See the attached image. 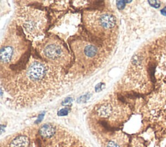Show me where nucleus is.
Instances as JSON below:
<instances>
[{
	"label": "nucleus",
	"instance_id": "nucleus-14",
	"mask_svg": "<svg viewBox=\"0 0 166 147\" xmlns=\"http://www.w3.org/2000/svg\"><path fill=\"white\" fill-rule=\"evenodd\" d=\"M161 13L163 14V15H164V16H166V7L165 8H164V9H162L161 10Z\"/></svg>",
	"mask_w": 166,
	"mask_h": 147
},
{
	"label": "nucleus",
	"instance_id": "nucleus-5",
	"mask_svg": "<svg viewBox=\"0 0 166 147\" xmlns=\"http://www.w3.org/2000/svg\"><path fill=\"white\" fill-rule=\"evenodd\" d=\"M37 51L44 62L59 68L66 67L71 60L64 43L55 36H50L38 44Z\"/></svg>",
	"mask_w": 166,
	"mask_h": 147
},
{
	"label": "nucleus",
	"instance_id": "nucleus-1",
	"mask_svg": "<svg viewBox=\"0 0 166 147\" xmlns=\"http://www.w3.org/2000/svg\"><path fill=\"white\" fill-rule=\"evenodd\" d=\"M61 69L44 61L31 60L25 69L10 81V84H6L5 88L10 87V94L42 96L61 87Z\"/></svg>",
	"mask_w": 166,
	"mask_h": 147
},
{
	"label": "nucleus",
	"instance_id": "nucleus-6",
	"mask_svg": "<svg viewBox=\"0 0 166 147\" xmlns=\"http://www.w3.org/2000/svg\"><path fill=\"white\" fill-rule=\"evenodd\" d=\"M77 66L82 71H92L103 61V51L90 42L78 40L72 45Z\"/></svg>",
	"mask_w": 166,
	"mask_h": 147
},
{
	"label": "nucleus",
	"instance_id": "nucleus-12",
	"mask_svg": "<svg viewBox=\"0 0 166 147\" xmlns=\"http://www.w3.org/2000/svg\"><path fill=\"white\" fill-rule=\"evenodd\" d=\"M107 147H120L118 143H116L114 141H110L107 144Z\"/></svg>",
	"mask_w": 166,
	"mask_h": 147
},
{
	"label": "nucleus",
	"instance_id": "nucleus-13",
	"mask_svg": "<svg viewBox=\"0 0 166 147\" xmlns=\"http://www.w3.org/2000/svg\"><path fill=\"white\" fill-rule=\"evenodd\" d=\"M72 101V99L71 98H68V99H66L62 104H63V105H67V104L70 103Z\"/></svg>",
	"mask_w": 166,
	"mask_h": 147
},
{
	"label": "nucleus",
	"instance_id": "nucleus-11",
	"mask_svg": "<svg viewBox=\"0 0 166 147\" xmlns=\"http://www.w3.org/2000/svg\"><path fill=\"white\" fill-rule=\"evenodd\" d=\"M149 4L155 9H158L160 6V3L158 1H149Z\"/></svg>",
	"mask_w": 166,
	"mask_h": 147
},
{
	"label": "nucleus",
	"instance_id": "nucleus-7",
	"mask_svg": "<svg viewBox=\"0 0 166 147\" xmlns=\"http://www.w3.org/2000/svg\"><path fill=\"white\" fill-rule=\"evenodd\" d=\"M114 108L112 104L108 101L101 104L96 109V113L99 117L101 118H109L113 114Z\"/></svg>",
	"mask_w": 166,
	"mask_h": 147
},
{
	"label": "nucleus",
	"instance_id": "nucleus-4",
	"mask_svg": "<svg viewBox=\"0 0 166 147\" xmlns=\"http://www.w3.org/2000/svg\"><path fill=\"white\" fill-rule=\"evenodd\" d=\"M8 31L5 38L1 42L0 49V60L1 67L15 66L20 63V60L27 51L26 38L23 34H19V31Z\"/></svg>",
	"mask_w": 166,
	"mask_h": 147
},
{
	"label": "nucleus",
	"instance_id": "nucleus-8",
	"mask_svg": "<svg viewBox=\"0 0 166 147\" xmlns=\"http://www.w3.org/2000/svg\"><path fill=\"white\" fill-rule=\"evenodd\" d=\"M56 132V128L51 124H45L39 130V134L44 138H51Z\"/></svg>",
	"mask_w": 166,
	"mask_h": 147
},
{
	"label": "nucleus",
	"instance_id": "nucleus-10",
	"mask_svg": "<svg viewBox=\"0 0 166 147\" xmlns=\"http://www.w3.org/2000/svg\"><path fill=\"white\" fill-rule=\"evenodd\" d=\"M69 113V110L68 108H63L59 111L58 116H66Z\"/></svg>",
	"mask_w": 166,
	"mask_h": 147
},
{
	"label": "nucleus",
	"instance_id": "nucleus-9",
	"mask_svg": "<svg viewBox=\"0 0 166 147\" xmlns=\"http://www.w3.org/2000/svg\"><path fill=\"white\" fill-rule=\"evenodd\" d=\"M29 143V139L26 135H18L10 142V147H27Z\"/></svg>",
	"mask_w": 166,
	"mask_h": 147
},
{
	"label": "nucleus",
	"instance_id": "nucleus-2",
	"mask_svg": "<svg viewBox=\"0 0 166 147\" xmlns=\"http://www.w3.org/2000/svg\"><path fill=\"white\" fill-rule=\"evenodd\" d=\"M83 18L88 32L100 40L108 42L117 35V19L112 14L93 10L84 12Z\"/></svg>",
	"mask_w": 166,
	"mask_h": 147
},
{
	"label": "nucleus",
	"instance_id": "nucleus-3",
	"mask_svg": "<svg viewBox=\"0 0 166 147\" xmlns=\"http://www.w3.org/2000/svg\"><path fill=\"white\" fill-rule=\"evenodd\" d=\"M16 21L29 40H34L43 35L48 25L46 14L44 12L27 7L17 10Z\"/></svg>",
	"mask_w": 166,
	"mask_h": 147
}]
</instances>
